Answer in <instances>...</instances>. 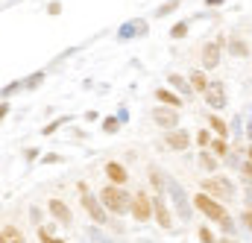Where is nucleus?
<instances>
[{
	"instance_id": "obj_14",
	"label": "nucleus",
	"mask_w": 252,
	"mask_h": 243,
	"mask_svg": "<svg viewBox=\"0 0 252 243\" xmlns=\"http://www.w3.org/2000/svg\"><path fill=\"white\" fill-rule=\"evenodd\" d=\"M156 100L164 103V106H170V109H179V106H182V97H179V94H170L167 88H158V91H156Z\"/></svg>"
},
{
	"instance_id": "obj_31",
	"label": "nucleus",
	"mask_w": 252,
	"mask_h": 243,
	"mask_svg": "<svg viewBox=\"0 0 252 243\" xmlns=\"http://www.w3.org/2000/svg\"><path fill=\"white\" fill-rule=\"evenodd\" d=\"M250 161H252V147H250Z\"/></svg>"
},
{
	"instance_id": "obj_1",
	"label": "nucleus",
	"mask_w": 252,
	"mask_h": 243,
	"mask_svg": "<svg viewBox=\"0 0 252 243\" xmlns=\"http://www.w3.org/2000/svg\"><path fill=\"white\" fill-rule=\"evenodd\" d=\"M193 205H196V211H202L208 220L220 223V226H223V232H232V217H229V208H226L220 199H214V196H208V193H196V196H193Z\"/></svg>"
},
{
	"instance_id": "obj_24",
	"label": "nucleus",
	"mask_w": 252,
	"mask_h": 243,
	"mask_svg": "<svg viewBox=\"0 0 252 243\" xmlns=\"http://www.w3.org/2000/svg\"><path fill=\"white\" fill-rule=\"evenodd\" d=\"M185 32H188V24H176V27L170 30V35H173V38H185Z\"/></svg>"
},
{
	"instance_id": "obj_11",
	"label": "nucleus",
	"mask_w": 252,
	"mask_h": 243,
	"mask_svg": "<svg viewBox=\"0 0 252 243\" xmlns=\"http://www.w3.org/2000/svg\"><path fill=\"white\" fill-rule=\"evenodd\" d=\"M205 100L211 109H223L226 106V91H223V82H211V88L205 91Z\"/></svg>"
},
{
	"instance_id": "obj_6",
	"label": "nucleus",
	"mask_w": 252,
	"mask_h": 243,
	"mask_svg": "<svg viewBox=\"0 0 252 243\" xmlns=\"http://www.w3.org/2000/svg\"><path fill=\"white\" fill-rule=\"evenodd\" d=\"M153 123H158L167 132H173V129H179V112L170 109V106H158V109H153Z\"/></svg>"
},
{
	"instance_id": "obj_15",
	"label": "nucleus",
	"mask_w": 252,
	"mask_h": 243,
	"mask_svg": "<svg viewBox=\"0 0 252 243\" xmlns=\"http://www.w3.org/2000/svg\"><path fill=\"white\" fill-rule=\"evenodd\" d=\"M208 123H211V129L217 132V138H229V126H226V121L223 118H217V115H208Z\"/></svg>"
},
{
	"instance_id": "obj_9",
	"label": "nucleus",
	"mask_w": 252,
	"mask_h": 243,
	"mask_svg": "<svg viewBox=\"0 0 252 243\" xmlns=\"http://www.w3.org/2000/svg\"><path fill=\"white\" fill-rule=\"evenodd\" d=\"M106 179H109V184L124 187V184L129 182V173H126V167L121 161H106Z\"/></svg>"
},
{
	"instance_id": "obj_29",
	"label": "nucleus",
	"mask_w": 252,
	"mask_h": 243,
	"mask_svg": "<svg viewBox=\"0 0 252 243\" xmlns=\"http://www.w3.org/2000/svg\"><path fill=\"white\" fill-rule=\"evenodd\" d=\"M103 126H106V129H109V132H115V129H118V121H115V118H109V121L103 123Z\"/></svg>"
},
{
	"instance_id": "obj_13",
	"label": "nucleus",
	"mask_w": 252,
	"mask_h": 243,
	"mask_svg": "<svg viewBox=\"0 0 252 243\" xmlns=\"http://www.w3.org/2000/svg\"><path fill=\"white\" fill-rule=\"evenodd\" d=\"M188 79H190V88H193V91H199V94H205V91L211 88V82H208V76H205L202 70H190Z\"/></svg>"
},
{
	"instance_id": "obj_25",
	"label": "nucleus",
	"mask_w": 252,
	"mask_h": 243,
	"mask_svg": "<svg viewBox=\"0 0 252 243\" xmlns=\"http://www.w3.org/2000/svg\"><path fill=\"white\" fill-rule=\"evenodd\" d=\"M196 235H199V241H202V243H214V235H211L205 226H199V232H196Z\"/></svg>"
},
{
	"instance_id": "obj_5",
	"label": "nucleus",
	"mask_w": 252,
	"mask_h": 243,
	"mask_svg": "<svg viewBox=\"0 0 252 243\" xmlns=\"http://www.w3.org/2000/svg\"><path fill=\"white\" fill-rule=\"evenodd\" d=\"M223 44H226V41H208V44H202V50H199V59H202V67H205V70H214V67L220 64Z\"/></svg>"
},
{
	"instance_id": "obj_19",
	"label": "nucleus",
	"mask_w": 252,
	"mask_h": 243,
	"mask_svg": "<svg viewBox=\"0 0 252 243\" xmlns=\"http://www.w3.org/2000/svg\"><path fill=\"white\" fill-rule=\"evenodd\" d=\"M170 85H176L179 91H193V88H190V79L179 76V73H170Z\"/></svg>"
},
{
	"instance_id": "obj_20",
	"label": "nucleus",
	"mask_w": 252,
	"mask_h": 243,
	"mask_svg": "<svg viewBox=\"0 0 252 243\" xmlns=\"http://www.w3.org/2000/svg\"><path fill=\"white\" fill-rule=\"evenodd\" d=\"M199 164H202L205 170H217V155H211V152H199Z\"/></svg>"
},
{
	"instance_id": "obj_12",
	"label": "nucleus",
	"mask_w": 252,
	"mask_h": 243,
	"mask_svg": "<svg viewBox=\"0 0 252 243\" xmlns=\"http://www.w3.org/2000/svg\"><path fill=\"white\" fill-rule=\"evenodd\" d=\"M47 208H50V214H53L59 223L70 226V220H73V217H70V211H67V205H64L62 199H50V202H47Z\"/></svg>"
},
{
	"instance_id": "obj_4",
	"label": "nucleus",
	"mask_w": 252,
	"mask_h": 243,
	"mask_svg": "<svg viewBox=\"0 0 252 243\" xmlns=\"http://www.w3.org/2000/svg\"><path fill=\"white\" fill-rule=\"evenodd\" d=\"M138 223H147V220H153V199L144 193V190H138L135 193V199H132V211H129Z\"/></svg>"
},
{
	"instance_id": "obj_22",
	"label": "nucleus",
	"mask_w": 252,
	"mask_h": 243,
	"mask_svg": "<svg viewBox=\"0 0 252 243\" xmlns=\"http://www.w3.org/2000/svg\"><path fill=\"white\" fill-rule=\"evenodd\" d=\"M38 238H41V243H64L62 238H53V235H50V229H41V232H38Z\"/></svg>"
},
{
	"instance_id": "obj_18",
	"label": "nucleus",
	"mask_w": 252,
	"mask_h": 243,
	"mask_svg": "<svg viewBox=\"0 0 252 243\" xmlns=\"http://www.w3.org/2000/svg\"><path fill=\"white\" fill-rule=\"evenodd\" d=\"M211 152H214L217 158H223V155H229V144H226L223 138H214V141H211Z\"/></svg>"
},
{
	"instance_id": "obj_28",
	"label": "nucleus",
	"mask_w": 252,
	"mask_h": 243,
	"mask_svg": "<svg viewBox=\"0 0 252 243\" xmlns=\"http://www.w3.org/2000/svg\"><path fill=\"white\" fill-rule=\"evenodd\" d=\"M244 223H247V229L252 232V208L250 211H244Z\"/></svg>"
},
{
	"instance_id": "obj_3",
	"label": "nucleus",
	"mask_w": 252,
	"mask_h": 243,
	"mask_svg": "<svg viewBox=\"0 0 252 243\" xmlns=\"http://www.w3.org/2000/svg\"><path fill=\"white\" fill-rule=\"evenodd\" d=\"M202 193H208L214 199H232L235 196V187H232V182L226 176H208L202 182Z\"/></svg>"
},
{
	"instance_id": "obj_26",
	"label": "nucleus",
	"mask_w": 252,
	"mask_h": 243,
	"mask_svg": "<svg viewBox=\"0 0 252 243\" xmlns=\"http://www.w3.org/2000/svg\"><path fill=\"white\" fill-rule=\"evenodd\" d=\"M150 182H153V187H156V190H161V176H158L156 170H150Z\"/></svg>"
},
{
	"instance_id": "obj_30",
	"label": "nucleus",
	"mask_w": 252,
	"mask_h": 243,
	"mask_svg": "<svg viewBox=\"0 0 252 243\" xmlns=\"http://www.w3.org/2000/svg\"><path fill=\"white\" fill-rule=\"evenodd\" d=\"M244 176H250V179H252V161H250V164H244Z\"/></svg>"
},
{
	"instance_id": "obj_17",
	"label": "nucleus",
	"mask_w": 252,
	"mask_h": 243,
	"mask_svg": "<svg viewBox=\"0 0 252 243\" xmlns=\"http://www.w3.org/2000/svg\"><path fill=\"white\" fill-rule=\"evenodd\" d=\"M229 50H232L235 56H250V47H247L241 38H229Z\"/></svg>"
},
{
	"instance_id": "obj_8",
	"label": "nucleus",
	"mask_w": 252,
	"mask_h": 243,
	"mask_svg": "<svg viewBox=\"0 0 252 243\" xmlns=\"http://www.w3.org/2000/svg\"><path fill=\"white\" fill-rule=\"evenodd\" d=\"M153 217H156V223L164 229V232H170L173 229V214H170V208H167V202L164 199H153Z\"/></svg>"
},
{
	"instance_id": "obj_16",
	"label": "nucleus",
	"mask_w": 252,
	"mask_h": 243,
	"mask_svg": "<svg viewBox=\"0 0 252 243\" xmlns=\"http://www.w3.org/2000/svg\"><path fill=\"white\" fill-rule=\"evenodd\" d=\"M3 243H24V235L15 226H3Z\"/></svg>"
},
{
	"instance_id": "obj_2",
	"label": "nucleus",
	"mask_w": 252,
	"mask_h": 243,
	"mask_svg": "<svg viewBox=\"0 0 252 243\" xmlns=\"http://www.w3.org/2000/svg\"><path fill=\"white\" fill-rule=\"evenodd\" d=\"M132 199L135 196H129L124 187H118V184H103V190H100V202L106 205V211L109 214H126V211H132Z\"/></svg>"
},
{
	"instance_id": "obj_7",
	"label": "nucleus",
	"mask_w": 252,
	"mask_h": 243,
	"mask_svg": "<svg viewBox=\"0 0 252 243\" xmlns=\"http://www.w3.org/2000/svg\"><path fill=\"white\" fill-rule=\"evenodd\" d=\"M82 205H85L88 217H91L97 226H103V223H106V214H109V211H106V205H103L97 196H91V193H82Z\"/></svg>"
},
{
	"instance_id": "obj_21",
	"label": "nucleus",
	"mask_w": 252,
	"mask_h": 243,
	"mask_svg": "<svg viewBox=\"0 0 252 243\" xmlns=\"http://www.w3.org/2000/svg\"><path fill=\"white\" fill-rule=\"evenodd\" d=\"M196 144H199V147H208V144H211V132H208V129H199V132H196Z\"/></svg>"
},
{
	"instance_id": "obj_10",
	"label": "nucleus",
	"mask_w": 252,
	"mask_h": 243,
	"mask_svg": "<svg viewBox=\"0 0 252 243\" xmlns=\"http://www.w3.org/2000/svg\"><path fill=\"white\" fill-rule=\"evenodd\" d=\"M190 141H193V138H190L185 129H173V132H167V135H164V144H167L170 150H188Z\"/></svg>"
},
{
	"instance_id": "obj_23",
	"label": "nucleus",
	"mask_w": 252,
	"mask_h": 243,
	"mask_svg": "<svg viewBox=\"0 0 252 243\" xmlns=\"http://www.w3.org/2000/svg\"><path fill=\"white\" fill-rule=\"evenodd\" d=\"M176 6H179V0H170V3H164V6H161V9L156 12V18H161V15H167V12H173Z\"/></svg>"
},
{
	"instance_id": "obj_27",
	"label": "nucleus",
	"mask_w": 252,
	"mask_h": 243,
	"mask_svg": "<svg viewBox=\"0 0 252 243\" xmlns=\"http://www.w3.org/2000/svg\"><path fill=\"white\" fill-rule=\"evenodd\" d=\"M47 12H50V15H59V12H62V3H50Z\"/></svg>"
}]
</instances>
